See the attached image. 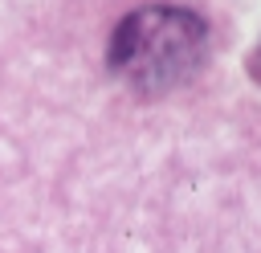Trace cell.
<instances>
[{
    "label": "cell",
    "mask_w": 261,
    "mask_h": 253,
    "mask_svg": "<svg viewBox=\"0 0 261 253\" xmlns=\"http://www.w3.org/2000/svg\"><path fill=\"white\" fill-rule=\"evenodd\" d=\"M249 69H253V78H257V82H261V45H257V49H253V57H249Z\"/></svg>",
    "instance_id": "obj_2"
},
{
    "label": "cell",
    "mask_w": 261,
    "mask_h": 253,
    "mask_svg": "<svg viewBox=\"0 0 261 253\" xmlns=\"http://www.w3.org/2000/svg\"><path fill=\"white\" fill-rule=\"evenodd\" d=\"M208 57V20L179 4H147L118 20L106 61L135 94H171L200 73Z\"/></svg>",
    "instance_id": "obj_1"
}]
</instances>
